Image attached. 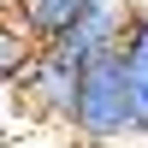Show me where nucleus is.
I'll return each mask as SVG.
<instances>
[{
	"label": "nucleus",
	"instance_id": "1",
	"mask_svg": "<svg viewBox=\"0 0 148 148\" xmlns=\"http://www.w3.org/2000/svg\"><path fill=\"white\" fill-rule=\"evenodd\" d=\"M71 136L89 142V148H113V142L142 136V125H136V95H130V71H125V53H119V47H113V53H95L89 65H83Z\"/></svg>",
	"mask_w": 148,
	"mask_h": 148
},
{
	"label": "nucleus",
	"instance_id": "2",
	"mask_svg": "<svg viewBox=\"0 0 148 148\" xmlns=\"http://www.w3.org/2000/svg\"><path fill=\"white\" fill-rule=\"evenodd\" d=\"M77 83H83V59L59 53V47H42V53H36V65L24 71V83H18V101H24V113H30V119L71 130Z\"/></svg>",
	"mask_w": 148,
	"mask_h": 148
},
{
	"label": "nucleus",
	"instance_id": "3",
	"mask_svg": "<svg viewBox=\"0 0 148 148\" xmlns=\"http://www.w3.org/2000/svg\"><path fill=\"white\" fill-rule=\"evenodd\" d=\"M125 24H130V6H125V0H101V6H89V12H83V18L53 42V47L89 65L95 53H113V47L125 42Z\"/></svg>",
	"mask_w": 148,
	"mask_h": 148
},
{
	"label": "nucleus",
	"instance_id": "4",
	"mask_svg": "<svg viewBox=\"0 0 148 148\" xmlns=\"http://www.w3.org/2000/svg\"><path fill=\"white\" fill-rule=\"evenodd\" d=\"M12 6H18L24 30H30L36 42H42V47H53L59 36H65L71 24L89 12V6H101V0H12Z\"/></svg>",
	"mask_w": 148,
	"mask_h": 148
},
{
	"label": "nucleus",
	"instance_id": "5",
	"mask_svg": "<svg viewBox=\"0 0 148 148\" xmlns=\"http://www.w3.org/2000/svg\"><path fill=\"white\" fill-rule=\"evenodd\" d=\"M36 53H42V42L24 30L18 6L0 0V83H24V71L36 65Z\"/></svg>",
	"mask_w": 148,
	"mask_h": 148
},
{
	"label": "nucleus",
	"instance_id": "6",
	"mask_svg": "<svg viewBox=\"0 0 148 148\" xmlns=\"http://www.w3.org/2000/svg\"><path fill=\"white\" fill-rule=\"evenodd\" d=\"M119 53H125V71H130V95H136V125L148 136V12H130Z\"/></svg>",
	"mask_w": 148,
	"mask_h": 148
},
{
	"label": "nucleus",
	"instance_id": "7",
	"mask_svg": "<svg viewBox=\"0 0 148 148\" xmlns=\"http://www.w3.org/2000/svg\"><path fill=\"white\" fill-rule=\"evenodd\" d=\"M125 6H130V12H148V0H125Z\"/></svg>",
	"mask_w": 148,
	"mask_h": 148
}]
</instances>
